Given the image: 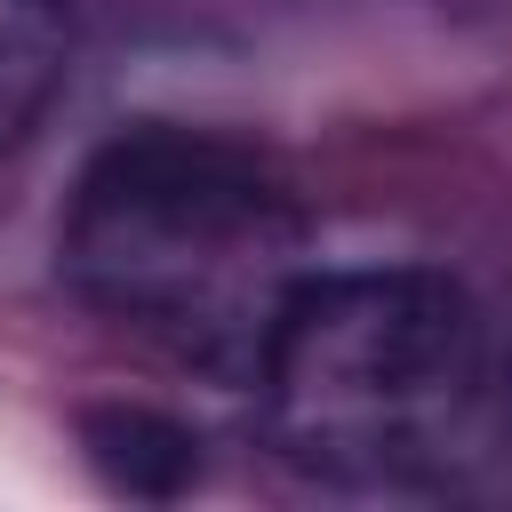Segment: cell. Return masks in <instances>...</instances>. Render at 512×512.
<instances>
[{
	"label": "cell",
	"instance_id": "6da1fadb",
	"mask_svg": "<svg viewBox=\"0 0 512 512\" xmlns=\"http://www.w3.org/2000/svg\"><path fill=\"white\" fill-rule=\"evenodd\" d=\"M56 264L80 304L224 376H256L280 304L312 272L288 184L256 152L160 120L80 168Z\"/></svg>",
	"mask_w": 512,
	"mask_h": 512
},
{
	"label": "cell",
	"instance_id": "7a4b0ae2",
	"mask_svg": "<svg viewBox=\"0 0 512 512\" xmlns=\"http://www.w3.org/2000/svg\"><path fill=\"white\" fill-rule=\"evenodd\" d=\"M264 424L320 480H440L488 416L480 304L424 264L304 272L256 360Z\"/></svg>",
	"mask_w": 512,
	"mask_h": 512
},
{
	"label": "cell",
	"instance_id": "3957f363",
	"mask_svg": "<svg viewBox=\"0 0 512 512\" xmlns=\"http://www.w3.org/2000/svg\"><path fill=\"white\" fill-rule=\"evenodd\" d=\"M80 448L88 464L120 488V496H184L200 480V432L144 408V400H104V408H80Z\"/></svg>",
	"mask_w": 512,
	"mask_h": 512
},
{
	"label": "cell",
	"instance_id": "277c9868",
	"mask_svg": "<svg viewBox=\"0 0 512 512\" xmlns=\"http://www.w3.org/2000/svg\"><path fill=\"white\" fill-rule=\"evenodd\" d=\"M72 64V8L64 0H0V152L32 136L48 96Z\"/></svg>",
	"mask_w": 512,
	"mask_h": 512
}]
</instances>
